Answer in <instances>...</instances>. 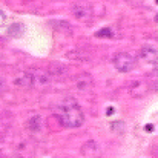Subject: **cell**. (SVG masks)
<instances>
[{"instance_id": "cell-1", "label": "cell", "mask_w": 158, "mask_h": 158, "mask_svg": "<svg viewBox=\"0 0 158 158\" xmlns=\"http://www.w3.org/2000/svg\"><path fill=\"white\" fill-rule=\"evenodd\" d=\"M57 114H58V118L64 127H71V129L80 127L85 121V115H83L81 109L71 98L57 107Z\"/></svg>"}, {"instance_id": "cell-2", "label": "cell", "mask_w": 158, "mask_h": 158, "mask_svg": "<svg viewBox=\"0 0 158 158\" xmlns=\"http://www.w3.org/2000/svg\"><path fill=\"white\" fill-rule=\"evenodd\" d=\"M114 64L120 72H129L135 68V58L129 52H120L114 57Z\"/></svg>"}, {"instance_id": "cell-3", "label": "cell", "mask_w": 158, "mask_h": 158, "mask_svg": "<svg viewBox=\"0 0 158 158\" xmlns=\"http://www.w3.org/2000/svg\"><path fill=\"white\" fill-rule=\"evenodd\" d=\"M72 15L75 20H78L81 23H88L92 19V8L85 3H77L72 8Z\"/></svg>"}, {"instance_id": "cell-4", "label": "cell", "mask_w": 158, "mask_h": 158, "mask_svg": "<svg viewBox=\"0 0 158 158\" xmlns=\"http://www.w3.org/2000/svg\"><path fill=\"white\" fill-rule=\"evenodd\" d=\"M80 154L83 158H102V148L97 141L89 140L80 148Z\"/></svg>"}, {"instance_id": "cell-5", "label": "cell", "mask_w": 158, "mask_h": 158, "mask_svg": "<svg viewBox=\"0 0 158 158\" xmlns=\"http://www.w3.org/2000/svg\"><path fill=\"white\" fill-rule=\"evenodd\" d=\"M14 86L17 88H31L34 85V75H32V71H20L14 75V80H12Z\"/></svg>"}, {"instance_id": "cell-6", "label": "cell", "mask_w": 158, "mask_h": 158, "mask_svg": "<svg viewBox=\"0 0 158 158\" xmlns=\"http://www.w3.org/2000/svg\"><path fill=\"white\" fill-rule=\"evenodd\" d=\"M127 89H129V94L132 95V97H144V95H148V92H149V85L146 83V81H140V80H132L131 83H129V86H127Z\"/></svg>"}, {"instance_id": "cell-7", "label": "cell", "mask_w": 158, "mask_h": 158, "mask_svg": "<svg viewBox=\"0 0 158 158\" xmlns=\"http://www.w3.org/2000/svg\"><path fill=\"white\" fill-rule=\"evenodd\" d=\"M140 57L146 63H157L158 61V51L154 46H143L140 49Z\"/></svg>"}, {"instance_id": "cell-8", "label": "cell", "mask_w": 158, "mask_h": 158, "mask_svg": "<svg viewBox=\"0 0 158 158\" xmlns=\"http://www.w3.org/2000/svg\"><path fill=\"white\" fill-rule=\"evenodd\" d=\"M34 75V85H48L52 78V72L46 71V69H35L32 71Z\"/></svg>"}, {"instance_id": "cell-9", "label": "cell", "mask_w": 158, "mask_h": 158, "mask_svg": "<svg viewBox=\"0 0 158 158\" xmlns=\"http://www.w3.org/2000/svg\"><path fill=\"white\" fill-rule=\"evenodd\" d=\"M75 86L81 91H88L89 88H92V77L86 72H81L75 77Z\"/></svg>"}, {"instance_id": "cell-10", "label": "cell", "mask_w": 158, "mask_h": 158, "mask_svg": "<svg viewBox=\"0 0 158 158\" xmlns=\"http://www.w3.org/2000/svg\"><path fill=\"white\" fill-rule=\"evenodd\" d=\"M26 127L32 132H37L42 129V117L40 115H32L31 118H28L26 121Z\"/></svg>"}, {"instance_id": "cell-11", "label": "cell", "mask_w": 158, "mask_h": 158, "mask_svg": "<svg viewBox=\"0 0 158 158\" xmlns=\"http://www.w3.org/2000/svg\"><path fill=\"white\" fill-rule=\"evenodd\" d=\"M68 57L72 58V60H81V61H86L88 60V55L80 51H72V52H68Z\"/></svg>"}, {"instance_id": "cell-12", "label": "cell", "mask_w": 158, "mask_h": 158, "mask_svg": "<svg viewBox=\"0 0 158 158\" xmlns=\"http://www.w3.org/2000/svg\"><path fill=\"white\" fill-rule=\"evenodd\" d=\"M97 37H103V39H110L112 35H114V32L109 29V28H103V29H100V31H97V34H95Z\"/></svg>"}, {"instance_id": "cell-13", "label": "cell", "mask_w": 158, "mask_h": 158, "mask_svg": "<svg viewBox=\"0 0 158 158\" xmlns=\"http://www.w3.org/2000/svg\"><path fill=\"white\" fill-rule=\"evenodd\" d=\"M5 20H6V15H5V12H3V11L0 9V26H3Z\"/></svg>"}, {"instance_id": "cell-14", "label": "cell", "mask_w": 158, "mask_h": 158, "mask_svg": "<svg viewBox=\"0 0 158 158\" xmlns=\"http://www.w3.org/2000/svg\"><path fill=\"white\" fill-rule=\"evenodd\" d=\"M2 89H3V81L0 80V91H2Z\"/></svg>"}, {"instance_id": "cell-15", "label": "cell", "mask_w": 158, "mask_h": 158, "mask_svg": "<svg viewBox=\"0 0 158 158\" xmlns=\"http://www.w3.org/2000/svg\"><path fill=\"white\" fill-rule=\"evenodd\" d=\"M131 2H134V3H137V2H143V0H131Z\"/></svg>"}, {"instance_id": "cell-16", "label": "cell", "mask_w": 158, "mask_h": 158, "mask_svg": "<svg viewBox=\"0 0 158 158\" xmlns=\"http://www.w3.org/2000/svg\"><path fill=\"white\" fill-rule=\"evenodd\" d=\"M0 123H2V117H0Z\"/></svg>"}, {"instance_id": "cell-17", "label": "cell", "mask_w": 158, "mask_h": 158, "mask_svg": "<svg viewBox=\"0 0 158 158\" xmlns=\"http://www.w3.org/2000/svg\"><path fill=\"white\" fill-rule=\"evenodd\" d=\"M155 2H157V3H158V0H155Z\"/></svg>"}]
</instances>
